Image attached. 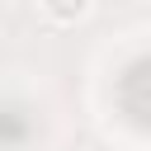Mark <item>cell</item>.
<instances>
[{"instance_id":"obj_1","label":"cell","mask_w":151,"mask_h":151,"mask_svg":"<svg viewBox=\"0 0 151 151\" xmlns=\"http://www.w3.org/2000/svg\"><path fill=\"white\" fill-rule=\"evenodd\" d=\"M38 5H42V14H47L52 24H76V19L90 14L94 0H38Z\"/></svg>"}]
</instances>
